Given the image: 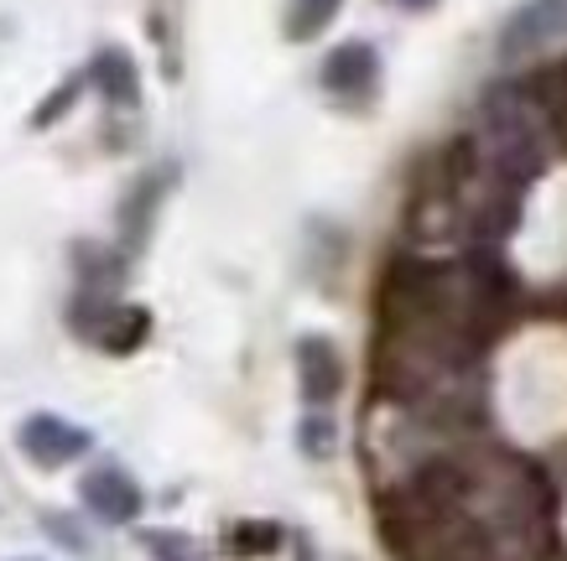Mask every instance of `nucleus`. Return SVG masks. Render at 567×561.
<instances>
[{"label": "nucleus", "mask_w": 567, "mask_h": 561, "mask_svg": "<svg viewBox=\"0 0 567 561\" xmlns=\"http://www.w3.org/2000/svg\"><path fill=\"white\" fill-rule=\"evenodd\" d=\"M69 328L84 343H94L100 354L125 359L136 354L141 343L152 339V312L141 302H121V297H94V291H79L69 307Z\"/></svg>", "instance_id": "f257e3e1"}, {"label": "nucleus", "mask_w": 567, "mask_h": 561, "mask_svg": "<svg viewBox=\"0 0 567 561\" xmlns=\"http://www.w3.org/2000/svg\"><path fill=\"white\" fill-rule=\"evenodd\" d=\"M89 447H94V432L69 422V416H58V411H32V416L17 426V453L32 463V468H42V474L79 463Z\"/></svg>", "instance_id": "f03ea898"}, {"label": "nucleus", "mask_w": 567, "mask_h": 561, "mask_svg": "<svg viewBox=\"0 0 567 561\" xmlns=\"http://www.w3.org/2000/svg\"><path fill=\"white\" fill-rule=\"evenodd\" d=\"M557 37H567V0H520L499 27V58L526 63L536 52H547Z\"/></svg>", "instance_id": "7ed1b4c3"}, {"label": "nucleus", "mask_w": 567, "mask_h": 561, "mask_svg": "<svg viewBox=\"0 0 567 561\" xmlns=\"http://www.w3.org/2000/svg\"><path fill=\"white\" fill-rule=\"evenodd\" d=\"M318 84L339 104H364L380 89V52L370 48L364 37H349V42H339V48L323 58Z\"/></svg>", "instance_id": "20e7f679"}, {"label": "nucleus", "mask_w": 567, "mask_h": 561, "mask_svg": "<svg viewBox=\"0 0 567 561\" xmlns=\"http://www.w3.org/2000/svg\"><path fill=\"white\" fill-rule=\"evenodd\" d=\"M79 499H84V510L100 520V526H131L141 510H146V494L141 484L125 468L115 463H104V468H89L79 478Z\"/></svg>", "instance_id": "39448f33"}, {"label": "nucleus", "mask_w": 567, "mask_h": 561, "mask_svg": "<svg viewBox=\"0 0 567 561\" xmlns=\"http://www.w3.org/2000/svg\"><path fill=\"white\" fill-rule=\"evenodd\" d=\"M297 391L308 406H333L344 391V354L328 333H302L297 339Z\"/></svg>", "instance_id": "423d86ee"}, {"label": "nucleus", "mask_w": 567, "mask_h": 561, "mask_svg": "<svg viewBox=\"0 0 567 561\" xmlns=\"http://www.w3.org/2000/svg\"><path fill=\"white\" fill-rule=\"evenodd\" d=\"M173 183H177V167H152L131 183V193H125V204H121V250L125 256H141V250H146L152 224H156V214H162V198L173 193Z\"/></svg>", "instance_id": "0eeeda50"}, {"label": "nucleus", "mask_w": 567, "mask_h": 561, "mask_svg": "<svg viewBox=\"0 0 567 561\" xmlns=\"http://www.w3.org/2000/svg\"><path fill=\"white\" fill-rule=\"evenodd\" d=\"M89 89L100 94L110 110H136L141 104V69L125 48H100L89 63Z\"/></svg>", "instance_id": "6e6552de"}, {"label": "nucleus", "mask_w": 567, "mask_h": 561, "mask_svg": "<svg viewBox=\"0 0 567 561\" xmlns=\"http://www.w3.org/2000/svg\"><path fill=\"white\" fill-rule=\"evenodd\" d=\"M73 276H79V291H94V297H115L125 281V250H110L100 239H73Z\"/></svg>", "instance_id": "1a4fd4ad"}, {"label": "nucleus", "mask_w": 567, "mask_h": 561, "mask_svg": "<svg viewBox=\"0 0 567 561\" xmlns=\"http://www.w3.org/2000/svg\"><path fill=\"white\" fill-rule=\"evenodd\" d=\"M281 546V526L276 520H235L224 530V551L235 561H260V557H276Z\"/></svg>", "instance_id": "9d476101"}, {"label": "nucleus", "mask_w": 567, "mask_h": 561, "mask_svg": "<svg viewBox=\"0 0 567 561\" xmlns=\"http://www.w3.org/2000/svg\"><path fill=\"white\" fill-rule=\"evenodd\" d=\"M339 11H344V0H287L281 32H287V42H312V37H323L333 27Z\"/></svg>", "instance_id": "9b49d317"}, {"label": "nucleus", "mask_w": 567, "mask_h": 561, "mask_svg": "<svg viewBox=\"0 0 567 561\" xmlns=\"http://www.w3.org/2000/svg\"><path fill=\"white\" fill-rule=\"evenodd\" d=\"M136 541H141V551H146L152 561H208L204 541H193L188 530H173V526L141 530Z\"/></svg>", "instance_id": "f8f14e48"}, {"label": "nucleus", "mask_w": 567, "mask_h": 561, "mask_svg": "<svg viewBox=\"0 0 567 561\" xmlns=\"http://www.w3.org/2000/svg\"><path fill=\"white\" fill-rule=\"evenodd\" d=\"M84 89H89V69H84V73H69V79L52 89L48 100L37 104L27 125H32V131H52V125H58V120H63V115L73 110V104H79V94H84Z\"/></svg>", "instance_id": "ddd939ff"}, {"label": "nucleus", "mask_w": 567, "mask_h": 561, "mask_svg": "<svg viewBox=\"0 0 567 561\" xmlns=\"http://www.w3.org/2000/svg\"><path fill=\"white\" fill-rule=\"evenodd\" d=\"M297 447H302L308 458H318V463L333 458V453H339V426L312 411V416H302V426H297Z\"/></svg>", "instance_id": "4468645a"}, {"label": "nucleus", "mask_w": 567, "mask_h": 561, "mask_svg": "<svg viewBox=\"0 0 567 561\" xmlns=\"http://www.w3.org/2000/svg\"><path fill=\"white\" fill-rule=\"evenodd\" d=\"M42 530H48V536H58V541L69 546V551H79V557H89V541H84V536H79V530L69 526V515H63V510H48V515H42Z\"/></svg>", "instance_id": "2eb2a0df"}, {"label": "nucleus", "mask_w": 567, "mask_h": 561, "mask_svg": "<svg viewBox=\"0 0 567 561\" xmlns=\"http://www.w3.org/2000/svg\"><path fill=\"white\" fill-rule=\"evenodd\" d=\"M395 11H412V17H422V11H437L443 0H391Z\"/></svg>", "instance_id": "dca6fc26"}, {"label": "nucleus", "mask_w": 567, "mask_h": 561, "mask_svg": "<svg viewBox=\"0 0 567 561\" xmlns=\"http://www.w3.org/2000/svg\"><path fill=\"white\" fill-rule=\"evenodd\" d=\"M27 561H32V557H27Z\"/></svg>", "instance_id": "f3484780"}]
</instances>
